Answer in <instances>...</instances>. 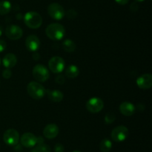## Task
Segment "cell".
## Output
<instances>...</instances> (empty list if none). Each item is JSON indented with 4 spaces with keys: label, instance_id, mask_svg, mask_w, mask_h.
Here are the masks:
<instances>
[{
    "label": "cell",
    "instance_id": "6da1fadb",
    "mask_svg": "<svg viewBox=\"0 0 152 152\" xmlns=\"http://www.w3.org/2000/svg\"><path fill=\"white\" fill-rule=\"evenodd\" d=\"M46 35L52 40H60L65 34V28L59 23H51L47 26L45 29Z\"/></svg>",
    "mask_w": 152,
    "mask_h": 152
},
{
    "label": "cell",
    "instance_id": "7a4b0ae2",
    "mask_svg": "<svg viewBox=\"0 0 152 152\" xmlns=\"http://www.w3.org/2000/svg\"><path fill=\"white\" fill-rule=\"evenodd\" d=\"M27 91L30 96L35 100H39L45 95L46 90L44 86L37 81H31L27 86Z\"/></svg>",
    "mask_w": 152,
    "mask_h": 152
},
{
    "label": "cell",
    "instance_id": "3957f363",
    "mask_svg": "<svg viewBox=\"0 0 152 152\" xmlns=\"http://www.w3.org/2000/svg\"><path fill=\"white\" fill-rule=\"evenodd\" d=\"M24 22L28 28L31 29H37L42 24V18L37 12L29 11L25 13Z\"/></svg>",
    "mask_w": 152,
    "mask_h": 152
},
{
    "label": "cell",
    "instance_id": "277c9868",
    "mask_svg": "<svg viewBox=\"0 0 152 152\" xmlns=\"http://www.w3.org/2000/svg\"><path fill=\"white\" fill-rule=\"evenodd\" d=\"M33 76L38 82H45L50 77L48 69L42 64H37L33 68Z\"/></svg>",
    "mask_w": 152,
    "mask_h": 152
},
{
    "label": "cell",
    "instance_id": "5b68a950",
    "mask_svg": "<svg viewBox=\"0 0 152 152\" xmlns=\"http://www.w3.org/2000/svg\"><path fill=\"white\" fill-rule=\"evenodd\" d=\"M129 134V129L124 125H120L112 130L111 133V137L114 142H121L127 139Z\"/></svg>",
    "mask_w": 152,
    "mask_h": 152
},
{
    "label": "cell",
    "instance_id": "8992f818",
    "mask_svg": "<svg viewBox=\"0 0 152 152\" xmlns=\"http://www.w3.org/2000/svg\"><path fill=\"white\" fill-rule=\"evenodd\" d=\"M48 13L52 19L60 20L65 16V10L61 4L58 3H51L48 7Z\"/></svg>",
    "mask_w": 152,
    "mask_h": 152
},
{
    "label": "cell",
    "instance_id": "52a82bcc",
    "mask_svg": "<svg viewBox=\"0 0 152 152\" xmlns=\"http://www.w3.org/2000/svg\"><path fill=\"white\" fill-rule=\"evenodd\" d=\"M48 67L53 73H60L65 69V61L61 57H52L48 61Z\"/></svg>",
    "mask_w": 152,
    "mask_h": 152
},
{
    "label": "cell",
    "instance_id": "ba28073f",
    "mask_svg": "<svg viewBox=\"0 0 152 152\" xmlns=\"http://www.w3.org/2000/svg\"><path fill=\"white\" fill-rule=\"evenodd\" d=\"M19 132L13 128L6 130L3 134V140L7 145H16L19 142Z\"/></svg>",
    "mask_w": 152,
    "mask_h": 152
},
{
    "label": "cell",
    "instance_id": "9c48e42d",
    "mask_svg": "<svg viewBox=\"0 0 152 152\" xmlns=\"http://www.w3.org/2000/svg\"><path fill=\"white\" fill-rule=\"evenodd\" d=\"M103 101L97 97L90 98L86 103V109L91 113H99L103 109Z\"/></svg>",
    "mask_w": 152,
    "mask_h": 152
},
{
    "label": "cell",
    "instance_id": "30bf717a",
    "mask_svg": "<svg viewBox=\"0 0 152 152\" xmlns=\"http://www.w3.org/2000/svg\"><path fill=\"white\" fill-rule=\"evenodd\" d=\"M5 34L11 40H19L23 35V31L19 26L16 25H10L7 26L5 29Z\"/></svg>",
    "mask_w": 152,
    "mask_h": 152
},
{
    "label": "cell",
    "instance_id": "8fae6325",
    "mask_svg": "<svg viewBox=\"0 0 152 152\" xmlns=\"http://www.w3.org/2000/svg\"><path fill=\"white\" fill-rule=\"evenodd\" d=\"M22 145L25 148H33L37 144V137L32 133H25L20 138Z\"/></svg>",
    "mask_w": 152,
    "mask_h": 152
},
{
    "label": "cell",
    "instance_id": "7c38bea8",
    "mask_svg": "<svg viewBox=\"0 0 152 152\" xmlns=\"http://www.w3.org/2000/svg\"><path fill=\"white\" fill-rule=\"evenodd\" d=\"M138 87L142 89H148L152 86V75L151 74H143L137 79Z\"/></svg>",
    "mask_w": 152,
    "mask_h": 152
},
{
    "label": "cell",
    "instance_id": "4fadbf2b",
    "mask_svg": "<svg viewBox=\"0 0 152 152\" xmlns=\"http://www.w3.org/2000/svg\"><path fill=\"white\" fill-rule=\"evenodd\" d=\"M25 46L30 52H37L40 46V40L34 34L28 36L25 41Z\"/></svg>",
    "mask_w": 152,
    "mask_h": 152
},
{
    "label": "cell",
    "instance_id": "5bb4252c",
    "mask_svg": "<svg viewBox=\"0 0 152 152\" xmlns=\"http://www.w3.org/2000/svg\"><path fill=\"white\" fill-rule=\"evenodd\" d=\"M58 134H59V127L53 123L46 125L43 131V135L48 139L56 138Z\"/></svg>",
    "mask_w": 152,
    "mask_h": 152
},
{
    "label": "cell",
    "instance_id": "9a60e30c",
    "mask_svg": "<svg viewBox=\"0 0 152 152\" xmlns=\"http://www.w3.org/2000/svg\"><path fill=\"white\" fill-rule=\"evenodd\" d=\"M120 111L126 116H131L135 113V107L133 104L124 101L120 105Z\"/></svg>",
    "mask_w": 152,
    "mask_h": 152
},
{
    "label": "cell",
    "instance_id": "2e32d148",
    "mask_svg": "<svg viewBox=\"0 0 152 152\" xmlns=\"http://www.w3.org/2000/svg\"><path fill=\"white\" fill-rule=\"evenodd\" d=\"M2 63L7 69L13 68L17 63V58L14 54L8 53L2 59Z\"/></svg>",
    "mask_w": 152,
    "mask_h": 152
},
{
    "label": "cell",
    "instance_id": "e0dca14e",
    "mask_svg": "<svg viewBox=\"0 0 152 152\" xmlns=\"http://www.w3.org/2000/svg\"><path fill=\"white\" fill-rule=\"evenodd\" d=\"M48 97L50 101L53 102H60L63 99L64 95L61 91L53 89V90H48Z\"/></svg>",
    "mask_w": 152,
    "mask_h": 152
},
{
    "label": "cell",
    "instance_id": "ac0fdd59",
    "mask_svg": "<svg viewBox=\"0 0 152 152\" xmlns=\"http://www.w3.org/2000/svg\"><path fill=\"white\" fill-rule=\"evenodd\" d=\"M80 74L79 68L75 65H71L65 70V75L69 78H75Z\"/></svg>",
    "mask_w": 152,
    "mask_h": 152
},
{
    "label": "cell",
    "instance_id": "d6986e66",
    "mask_svg": "<svg viewBox=\"0 0 152 152\" xmlns=\"http://www.w3.org/2000/svg\"><path fill=\"white\" fill-rule=\"evenodd\" d=\"M62 48L66 52H74L76 49V44L71 39H67L62 43Z\"/></svg>",
    "mask_w": 152,
    "mask_h": 152
},
{
    "label": "cell",
    "instance_id": "ffe728a7",
    "mask_svg": "<svg viewBox=\"0 0 152 152\" xmlns=\"http://www.w3.org/2000/svg\"><path fill=\"white\" fill-rule=\"evenodd\" d=\"M99 147L102 152H109L112 148V142L108 139H104L99 142Z\"/></svg>",
    "mask_w": 152,
    "mask_h": 152
},
{
    "label": "cell",
    "instance_id": "44dd1931",
    "mask_svg": "<svg viewBox=\"0 0 152 152\" xmlns=\"http://www.w3.org/2000/svg\"><path fill=\"white\" fill-rule=\"evenodd\" d=\"M11 3L9 1H0V15H6L11 10Z\"/></svg>",
    "mask_w": 152,
    "mask_h": 152
},
{
    "label": "cell",
    "instance_id": "7402d4cb",
    "mask_svg": "<svg viewBox=\"0 0 152 152\" xmlns=\"http://www.w3.org/2000/svg\"><path fill=\"white\" fill-rule=\"evenodd\" d=\"M31 152H50V146L44 143L37 144V146H34Z\"/></svg>",
    "mask_w": 152,
    "mask_h": 152
},
{
    "label": "cell",
    "instance_id": "603a6c76",
    "mask_svg": "<svg viewBox=\"0 0 152 152\" xmlns=\"http://www.w3.org/2000/svg\"><path fill=\"white\" fill-rule=\"evenodd\" d=\"M116 119V116L114 113L112 112H110V113H108L105 116V122L107 124V125H110V124H112L113 122L115 121Z\"/></svg>",
    "mask_w": 152,
    "mask_h": 152
},
{
    "label": "cell",
    "instance_id": "cb8c5ba5",
    "mask_svg": "<svg viewBox=\"0 0 152 152\" xmlns=\"http://www.w3.org/2000/svg\"><path fill=\"white\" fill-rule=\"evenodd\" d=\"M66 15H67V16H68V19H74L77 17V13L76 10H73V9H71V10H68V12L66 13Z\"/></svg>",
    "mask_w": 152,
    "mask_h": 152
},
{
    "label": "cell",
    "instance_id": "d4e9b609",
    "mask_svg": "<svg viewBox=\"0 0 152 152\" xmlns=\"http://www.w3.org/2000/svg\"><path fill=\"white\" fill-rule=\"evenodd\" d=\"M12 76V72L9 69H6L2 72V77L5 79L10 78Z\"/></svg>",
    "mask_w": 152,
    "mask_h": 152
},
{
    "label": "cell",
    "instance_id": "484cf974",
    "mask_svg": "<svg viewBox=\"0 0 152 152\" xmlns=\"http://www.w3.org/2000/svg\"><path fill=\"white\" fill-rule=\"evenodd\" d=\"M54 151L55 152H64L65 151V148L60 143H57L56 144L54 147Z\"/></svg>",
    "mask_w": 152,
    "mask_h": 152
},
{
    "label": "cell",
    "instance_id": "4316f807",
    "mask_svg": "<svg viewBox=\"0 0 152 152\" xmlns=\"http://www.w3.org/2000/svg\"><path fill=\"white\" fill-rule=\"evenodd\" d=\"M55 80H56V83L59 84H63L65 81V78L63 75H58L57 77H56Z\"/></svg>",
    "mask_w": 152,
    "mask_h": 152
},
{
    "label": "cell",
    "instance_id": "83f0119b",
    "mask_svg": "<svg viewBox=\"0 0 152 152\" xmlns=\"http://www.w3.org/2000/svg\"><path fill=\"white\" fill-rule=\"evenodd\" d=\"M6 46H7L6 42L4 40H0V53L5 50Z\"/></svg>",
    "mask_w": 152,
    "mask_h": 152
},
{
    "label": "cell",
    "instance_id": "f1b7e54d",
    "mask_svg": "<svg viewBox=\"0 0 152 152\" xmlns=\"http://www.w3.org/2000/svg\"><path fill=\"white\" fill-rule=\"evenodd\" d=\"M138 8H139V6L137 5V4L136 2L132 3V4H131L130 9L131 10H132V11H137V10H138Z\"/></svg>",
    "mask_w": 152,
    "mask_h": 152
},
{
    "label": "cell",
    "instance_id": "f546056e",
    "mask_svg": "<svg viewBox=\"0 0 152 152\" xmlns=\"http://www.w3.org/2000/svg\"><path fill=\"white\" fill-rule=\"evenodd\" d=\"M115 1L120 5H125L129 2V0H115Z\"/></svg>",
    "mask_w": 152,
    "mask_h": 152
},
{
    "label": "cell",
    "instance_id": "4dcf8cb0",
    "mask_svg": "<svg viewBox=\"0 0 152 152\" xmlns=\"http://www.w3.org/2000/svg\"><path fill=\"white\" fill-rule=\"evenodd\" d=\"M2 32H3V28H2V27L0 25V37H1V34H2Z\"/></svg>",
    "mask_w": 152,
    "mask_h": 152
},
{
    "label": "cell",
    "instance_id": "1f68e13d",
    "mask_svg": "<svg viewBox=\"0 0 152 152\" xmlns=\"http://www.w3.org/2000/svg\"><path fill=\"white\" fill-rule=\"evenodd\" d=\"M136 1H138V2H142V1H143L144 0H135Z\"/></svg>",
    "mask_w": 152,
    "mask_h": 152
},
{
    "label": "cell",
    "instance_id": "d6a6232c",
    "mask_svg": "<svg viewBox=\"0 0 152 152\" xmlns=\"http://www.w3.org/2000/svg\"><path fill=\"white\" fill-rule=\"evenodd\" d=\"M73 152H81V151H74Z\"/></svg>",
    "mask_w": 152,
    "mask_h": 152
},
{
    "label": "cell",
    "instance_id": "836d02e7",
    "mask_svg": "<svg viewBox=\"0 0 152 152\" xmlns=\"http://www.w3.org/2000/svg\"><path fill=\"white\" fill-rule=\"evenodd\" d=\"M0 63H1V60H0Z\"/></svg>",
    "mask_w": 152,
    "mask_h": 152
}]
</instances>
